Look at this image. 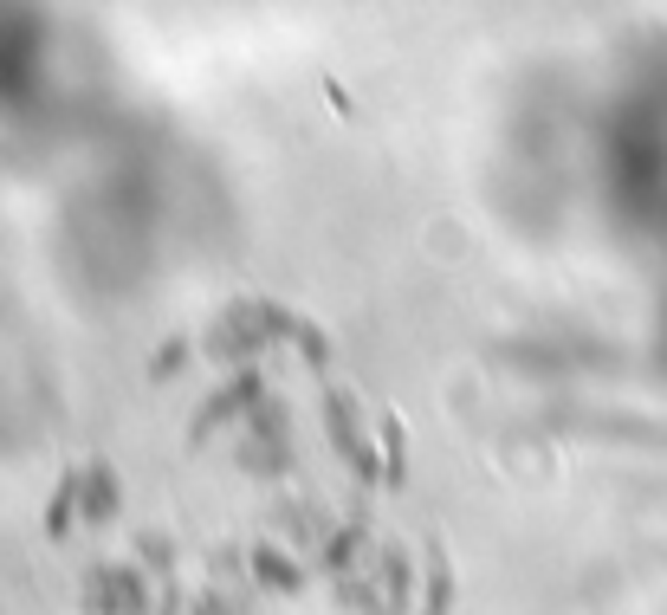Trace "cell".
Segmentation results:
<instances>
[{
    "label": "cell",
    "mask_w": 667,
    "mask_h": 615,
    "mask_svg": "<svg viewBox=\"0 0 667 615\" xmlns=\"http://www.w3.org/2000/svg\"><path fill=\"white\" fill-rule=\"evenodd\" d=\"M72 512H78V473H65V480H59V492H52V505H46V538H52V544L65 538Z\"/></svg>",
    "instance_id": "obj_1"
},
{
    "label": "cell",
    "mask_w": 667,
    "mask_h": 615,
    "mask_svg": "<svg viewBox=\"0 0 667 615\" xmlns=\"http://www.w3.org/2000/svg\"><path fill=\"white\" fill-rule=\"evenodd\" d=\"M428 570H434V583H428V609H421V615H447V596H454V577H447V551H441V538L428 544Z\"/></svg>",
    "instance_id": "obj_2"
},
{
    "label": "cell",
    "mask_w": 667,
    "mask_h": 615,
    "mask_svg": "<svg viewBox=\"0 0 667 615\" xmlns=\"http://www.w3.org/2000/svg\"><path fill=\"white\" fill-rule=\"evenodd\" d=\"M111 505H117V486H111V473H104V467H91V512H111Z\"/></svg>",
    "instance_id": "obj_3"
},
{
    "label": "cell",
    "mask_w": 667,
    "mask_h": 615,
    "mask_svg": "<svg viewBox=\"0 0 667 615\" xmlns=\"http://www.w3.org/2000/svg\"><path fill=\"white\" fill-rule=\"evenodd\" d=\"M383 447H389V480H402V421L383 415Z\"/></svg>",
    "instance_id": "obj_4"
},
{
    "label": "cell",
    "mask_w": 667,
    "mask_h": 615,
    "mask_svg": "<svg viewBox=\"0 0 667 615\" xmlns=\"http://www.w3.org/2000/svg\"><path fill=\"white\" fill-rule=\"evenodd\" d=\"M260 577H266V583H272V577H279V583H285V590H292V583H298V570H292V564H279V557H260Z\"/></svg>",
    "instance_id": "obj_5"
}]
</instances>
